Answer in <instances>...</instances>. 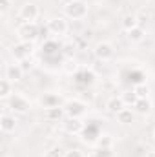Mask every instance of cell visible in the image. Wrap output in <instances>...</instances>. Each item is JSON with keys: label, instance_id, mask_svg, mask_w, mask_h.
<instances>
[{"label": "cell", "instance_id": "25", "mask_svg": "<svg viewBox=\"0 0 155 157\" xmlns=\"http://www.w3.org/2000/svg\"><path fill=\"white\" fill-rule=\"evenodd\" d=\"M64 155H66V150H62L60 146H53V148H49L46 152L44 157H64Z\"/></svg>", "mask_w": 155, "mask_h": 157}, {"label": "cell", "instance_id": "10", "mask_svg": "<svg viewBox=\"0 0 155 157\" xmlns=\"http://www.w3.org/2000/svg\"><path fill=\"white\" fill-rule=\"evenodd\" d=\"M24 73H26V71H24V68L20 66V62H13V64H7V66H6V75H4V77L9 78V80L15 84V82H20V80L24 78Z\"/></svg>", "mask_w": 155, "mask_h": 157}, {"label": "cell", "instance_id": "19", "mask_svg": "<svg viewBox=\"0 0 155 157\" xmlns=\"http://www.w3.org/2000/svg\"><path fill=\"white\" fill-rule=\"evenodd\" d=\"M115 117L120 124H131L133 122V117H135V112H133V108H124V110H120L117 113Z\"/></svg>", "mask_w": 155, "mask_h": 157}, {"label": "cell", "instance_id": "14", "mask_svg": "<svg viewBox=\"0 0 155 157\" xmlns=\"http://www.w3.org/2000/svg\"><path fill=\"white\" fill-rule=\"evenodd\" d=\"M15 128H17V121H15L13 115H9V113H2L0 115V130L4 133H13Z\"/></svg>", "mask_w": 155, "mask_h": 157}, {"label": "cell", "instance_id": "3", "mask_svg": "<svg viewBox=\"0 0 155 157\" xmlns=\"http://www.w3.org/2000/svg\"><path fill=\"white\" fill-rule=\"evenodd\" d=\"M9 51H11L15 62H22V60L31 59V55H33V44H31V42H22V40H18V42H15V44L11 46Z\"/></svg>", "mask_w": 155, "mask_h": 157}, {"label": "cell", "instance_id": "4", "mask_svg": "<svg viewBox=\"0 0 155 157\" xmlns=\"http://www.w3.org/2000/svg\"><path fill=\"white\" fill-rule=\"evenodd\" d=\"M7 106L11 112L15 113H28L31 110V101L20 93H13L9 99H7Z\"/></svg>", "mask_w": 155, "mask_h": 157}, {"label": "cell", "instance_id": "22", "mask_svg": "<svg viewBox=\"0 0 155 157\" xmlns=\"http://www.w3.org/2000/svg\"><path fill=\"white\" fill-rule=\"evenodd\" d=\"M133 93H135L139 99H146V97H150V86H148L146 82L135 84V86H133Z\"/></svg>", "mask_w": 155, "mask_h": 157}, {"label": "cell", "instance_id": "12", "mask_svg": "<svg viewBox=\"0 0 155 157\" xmlns=\"http://www.w3.org/2000/svg\"><path fill=\"white\" fill-rule=\"evenodd\" d=\"M131 108H133V112L139 113V115H150L152 110H153V104H152L150 97H146V99H137V102H135Z\"/></svg>", "mask_w": 155, "mask_h": 157}, {"label": "cell", "instance_id": "21", "mask_svg": "<svg viewBox=\"0 0 155 157\" xmlns=\"http://www.w3.org/2000/svg\"><path fill=\"white\" fill-rule=\"evenodd\" d=\"M113 146V137L110 133H100L99 139L95 141V148H112Z\"/></svg>", "mask_w": 155, "mask_h": 157}, {"label": "cell", "instance_id": "15", "mask_svg": "<svg viewBox=\"0 0 155 157\" xmlns=\"http://www.w3.org/2000/svg\"><path fill=\"white\" fill-rule=\"evenodd\" d=\"M106 108H108V112H112V113H115V115H117L120 110H124V108H128V106H126V102H124L122 95H113V97L108 101Z\"/></svg>", "mask_w": 155, "mask_h": 157}, {"label": "cell", "instance_id": "31", "mask_svg": "<svg viewBox=\"0 0 155 157\" xmlns=\"http://www.w3.org/2000/svg\"><path fill=\"white\" fill-rule=\"evenodd\" d=\"M153 139H155V130H153Z\"/></svg>", "mask_w": 155, "mask_h": 157}, {"label": "cell", "instance_id": "29", "mask_svg": "<svg viewBox=\"0 0 155 157\" xmlns=\"http://www.w3.org/2000/svg\"><path fill=\"white\" fill-rule=\"evenodd\" d=\"M20 66L24 68V71H29V70L33 68V64H31V60H29V59H28V60H22V62H20Z\"/></svg>", "mask_w": 155, "mask_h": 157}, {"label": "cell", "instance_id": "5", "mask_svg": "<svg viewBox=\"0 0 155 157\" xmlns=\"http://www.w3.org/2000/svg\"><path fill=\"white\" fill-rule=\"evenodd\" d=\"M64 112H66V117L80 119L88 112V104L80 99H68L64 102Z\"/></svg>", "mask_w": 155, "mask_h": 157}, {"label": "cell", "instance_id": "20", "mask_svg": "<svg viewBox=\"0 0 155 157\" xmlns=\"http://www.w3.org/2000/svg\"><path fill=\"white\" fill-rule=\"evenodd\" d=\"M120 24H122V29L124 31H130V29H133L135 26H139V18H137V15H124L122 17V20H120Z\"/></svg>", "mask_w": 155, "mask_h": 157}, {"label": "cell", "instance_id": "1", "mask_svg": "<svg viewBox=\"0 0 155 157\" xmlns=\"http://www.w3.org/2000/svg\"><path fill=\"white\" fill-rule=\"evenodd\" d=\"M89 6L86 0H70L64 4V17L71 20H82L88 17Z\"/></svg>", "mask_w": 155, "mask_h": 157}, {"label": "cell", "instance_id": "28", "mask_svg": "<svg viewBox=\"0 0 155 157\" xmlns=\"http://www.w3.org/2000/svg\"><path fill=\"white\" fill-rule=\"evenodd\" d=\"M64 157H84V154L77 150V148H71V150H66V155Z\"/></svg>", "mask_w": 155, "mask_h": 157}, {"label": "cell", "instance_id": "13", "mask_svg": "<svg viewBox=\"0 0 155 157\" xmlns=\"http://www.w3.org/2000/svg\"><path fill=\"white\" fill-rule=\"evenodd\" d=\"M95 73L91 71V70H78L77 73L73 75V80L78 82V84H82V86H91L93 82H95Z\"/></svg>", "mask_w": 155, "mask_h": 157}, {"label": "cell", "instance_id": "7", "mask_svg": "<svg viewBox=\"0 0 155 157\" xmlns=\"http://www.w3.org/2000/svg\"><path fill=\"white\" fill-rule=\"evenodd\" d=\"M93 55H95V59H99V60H102V62H108V60L113 59L115 49H113V46H112L110 42H99V44H95V48H93Z\"/></svg>", "mask_w": 155, "mask_h": 157}, {"label": "cell", "instance_id": "23", "mask_svg": "<svg viewBox=\"0 0 155 157\" xmlns=\"http://www.w3.org/2000/svg\"><path fill=\"white\" fill-rule=\"evenodd\" d=\"M88 157H115L112 148H95Z\"/></svg>", "mask_w": 155, "mask_h": 157}, {"label": "cell", "instance_id": "11", "mask_svg": "<svg viewBox=\"0 0 155 157\" xmlns=\"http://www.w3.org/2000/svg\"><path fill=\"white\" fill-rule=\"evenodd\" d=\"M39 102L44 110H47V108H57V106H64V104H60V102H62V97H60L59 93H44L39 99Z\"/></svg>", "mask_w": 155, "mask_h": 157}, {"label": "cell", "instance_id": "8", "mask_svg": "<svg viewBox=\"0 0 155 157\" xmlns=\"http://www.w3.org/2000/svg\"><path fill=\"white\" fill-rule=\"evenodd\" d=\"M18 15H20V18H22L24 22H35V20L39 18V15H40L39 6L33 4V2H26V4L20 7Z\"/></svg>", "mask_w": 155, "mask_h": 157}, {"label": "cell", "instance_id": "16", "mask_svg": "<svg viewBox=\"0 0 155 157\" xmlns=\"http://www.w3.org/2000/svg\"><path fill=\"white\" fill-rule=\"evenodd\" d=\"M64 115H66L64 106H57V108H47V110H44V119H46V121H51V122H59Z\"/></svg>", "mask_w": 155, "mask_h": 157}, {"label": "cell", "instance_id": "9", "mask_svg": "<svg viewBox=\"0 0 155 157\" xmlns=\"http://www.w3.org/2000/svg\"><path fill=\"white\" fill-rule=\"evenodd\" d=\"M62 128L68 135H80L84 132V122L80 119H73V117H68L64 122H62Z\"/></svg>", "mask_w": 155, "mask_h": 157}, {"label": "cell", "instance_id": "27", "mask_svg": "<svg viewBox=\"0 0 155 157\" xmlns=\"http://www.w3.org/2000/svg\"><path fill=\"white\" fill-rule=\"evenodd\" d=\"M11 9V0H0V13H7Z\"/></svg>", "mask_w": 155, "mask_h": 157}, {"label": "cell", "instance_id": "30", "mask_svg": "<svg viewBox=\"0 0 155 157\" xmlns=\"http://www.w3.org/2000/svg\"><path fill=\"white\" fill-rule=\"evenodd\" d=\"M152 150H153V154H155V141H153V146H152Z\"/></svg>", "mask_w": 155, "mask_h": 157}, {"label": "cell", "instance_id": "26", "mask_svg": "<svg viewBox=\"0 0 155 157\" xmlns=\"http://www.w3.org/2000/svg\"><path fill=\"white\" fill-rule=\"evenodd\" d=\"M75 49H77V48H75V44H71V42H70V44L62 46V49H60V51H62V55H64V57H71V55H75Z\"/></svg>", "mask_w": 155, "mask_h": 157}, {"label": "cell", "instance_id": "18", "mask_svg": "<svg viewBox=\"0 0 155 157\" xmlns=\"http://www.w3.org/2000/svg\"><path fill=\"white\" fill-rule=\"evenodd\" d=\"M11 95H13V82L9 78L4 77L0 80V99L2 101H7Z\"/></svg>", "mask_w": 155, "mask_h": 157}, {"label": "cell", "instance_id": "6", "mask_svg": "<svg viewBox=\"0 0 155 157\" xmlns=\"http://www.w3.org/2000/svg\"><path fill=\"white\" fill-rule=\"evenodd\" d=\"M68 29H70V26H68V20L64 17H53V18L47 20V31L51 35H55V37L66 35Z\"/></svg>", "mask_w": 155, "mask_h": 157}, {"label": "cell", "instance_id": "32", "mask_svg": "<svg viewBox=\"0 0 155 157\" xmlns=\"http://www.w3.org/2000/svg\"><path fill=\"white\" fill-rule=\"evenodd\" d=\"M152 157H155V154H152Z\"/></svg>", "mask_w": 155, "mask_h": 157}, {"label": "cell", "instance_id": "17", "mask_svg": "<svg viewBox=\"0 0 155 157\" xmlns=\"http://www.w3.org/2000/svg\"><path fill=\"white\" fill-rule=\"evenodd\" d=\"M126 35H128V40H130V42L139 44V42H142V40H144V37H146V29L139 24V26H135L133 29L126 31Z\"/></svg>", "mask_w": 155, "mask_h": 157}, {"label": "cell", "instance_id": "2", "mask_svg": "<svg viewBox=\"0 0 155 157\" xmlns=\"http://www.w3.org/2000/svg\"><path fill=\"white\" fill-rule=\"evenodd\" d=\"M39 26H37V22H24V24H20L18 28H17V37L18 40H22V42H35V40L39 39Z\"/></svg>", "mask_w": 155, "mask_h": 157}, {"label": "cell", "instance_id": "24", "mask_svg": "<svg viewBox=\"0 0 155 157\" xmlns=\"http://www.w3.org/2000/svg\"><path fill=\"white\" fill-rule=\"evenodd\" d=\"M122 99H124L126 106L130 108V106H133V104L137 102V99H139V97H137V95L133 93V90H131V91H126V93H122Z\"/></svg>", "mask_w": 155, "mask_h": 157}]
</instances>
